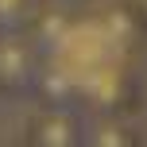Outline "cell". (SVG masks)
<instances>
[{"instance_id":"cell-1","label":"cell","mask_w":147,"mask_h":147,"mask_svg":"<svg viewBox=\"0 0 147 147\" xmlns=\"http://www.w3.org/2000/svg\"><path fill=\"white\" fill-rule=\"evenodd\" d=\"M39 78V51L27 31H0V97H16Z\"/></svg>"},{"instance_id":"cell-2","label":"cell","mask_w":147,"mask_h":147,"mask_svg":"<svg viewBox=\"0 0 147 147\" xmlns=\"http://www.w3.org/2000/svg\"><path fill=\"white\" fill-rule=\"evenodd\" d=\"M23 143L27 147H85V136L66 109H43L39 116H31Z\"/></svg>"},{"instance_id":"cell-3","label":"cell","mask_w":147,"mask_h":147,"mask_svg":"<svg viewBox=\"0 0 147 147\" xmlns=\"http://www.w3.org/2000/svg\"><path fill=\"white\" fill-rule=\"evenodd\" d=\"M85 147H136V136L116 120H105L93 132H85Z\"/></svg>"},{"instance_id":"cell-4","label":"cell","mask_w":147,"mask_h":147,"mask_svg":"<svg viewBox=\"0 0 147 147\" xmlns=\"http://www.w3.org/2000/svg\"><path fill=\"white\" fill-rule=\"evenodd\" d=\"M39 0H0V31H23Z\"/></svg>"},{"instance_id":"cell-5","label":"cell","mask_w":147,"mask_h":147,"mask_svg":"<svg viewBox=\"0 0 147 147\" xmlns=\"http://www.w3.org/2000/svg\"><path fill=\"white\" fill-rule=\"evenodd\" d=\"M51 4H62V8H70V4H78V0H51Z\"/></svg>"}]
</instances>
